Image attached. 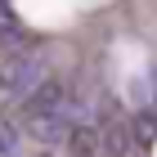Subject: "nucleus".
Returning <instances> with one entry per match:
<instances>
[{
	"label": "nucleus",
	"instance_id": "1",
	"mask_svg": "<svg viewBox=\"0 0 157 157\" xmlns=\"http://www.w3.org/2000/svg\"><path fill=\"white\" fill-rule=\"evenodd\" d=\"M45 81H49V54L45 49L23 45V49H13L9 59L0 63V94L5 99H23Z\"/></svg>",
	"mask_w": 157,
	"mask_h": 157
},
{
	"label": "nucleus",
	"instance_id": "2",
	"mask_svg": "<svg viewBox=\"0 0 157 157\" xmlns=\"http://www.w3.org/2000/svg\"><path fill=\"white\" fill-rule=\"evenodd\" d=\"M63 112L72 117L76 130H81V126H99V117H103V99H99V81H94V76H76V81L67 85Z\"/></svg>",
	"mask_w": 157,
	"mask_h": 157
},
{
	"label": "nucleus",
	"instance_id": "3",
	"mask_svg": "<svg viewBox=\"0 0 157 157\" xmlns=\"http://www.w3.org/2000/svg\"><path fill=\"white\" fill-rule=\"evenodd\" d=\"M23 130L36 139V144H63V139H72V117L63 108H54V112H36V117H27L23 121Z\"/></svg>",
	"mask_w": 157,
	"mask_h": 157
},
{
	"label": "nucleus",
	"instance_id": "4",
	"mask_svg": "<svg viewBox=\"0 0 157 157\" xmlns=\"http://www.w3.org/2000/svg\"><path fill=\"white\" fill-rule=\"evenodd\" d=\"M67 85H72V81H59V76H49V81H45V85H36L32 94H23V99H18V121L36 117V112H54V108H63V99H67Z\"/></svg>",
	"mask_w": 157,
	"mask_h": 157
},
{
	"label": "nucleus",
	"instance_id": "5",
	"mask_svg": "<svg viewBox=\"0 0 157 157\" xmlns=\"http://www.w3.org/2000/svg\"><path fill=\"white\" fill-rule=\"evenodd\" d=\"M99 148H103L108 157H126V148H130V135L121 130V126H108V130H103V139H99Z\"/></svg>",
	"mask_w": 157,
	"mask_h": 157
},
{
	"label": "nucleus",
	"instance_id": "6",
	"mask_svg": "<svg viewBox=\"0 0 157 157\" xmlns=\"http://www.w3.org/2000/svg\"><path fill=\"white\" fill-rule=\"evenodd\" d=\"M13 153H18V135H13V126L0 121V157H13Z\"/></svg>",
	"mask_w": 157,
	"mask_h": 157
},
{
	"label": "nucleus",
	"instance_id": "7",
	"mask_svg": "<svg viewBox=\"0 0 157 157\" xmlns=\"http://www.w3.org/2000/svg\"><path fill=\"white\" fill-rule=\"evenodd\" d=\"M153 94H157V63H153Z\"/></svg>",
	"mask_w": 157,
	"mask_h": 157
}]
</instances>
